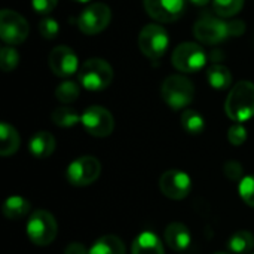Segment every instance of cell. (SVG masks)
<instances>
[{
    "label": "cell",
    "mask_w": 254,
    "mask_h": 254,
    "mask_svg": "<svg viewBox=\"0 0 254 254\" xmlns=\"http://www.w3.org/2000/svg\"><path fill=\"white\" fill-rule=\"evenodd\" d=\"M225 112L234 122H246L254 116V83L250 80L238 82L225 101Z\"/></svg>",
    "instance_id": "6da1fadb"
},
{
    "label": "cell",
    "mask_w": 254,
    "mask_h": 254,
    "mask_svg": "<svg viewBox=\"0 0 254 254\" xmlns=\"http://www.w3.org/2000/svg\"><path fill=\"white\" fill-rule=\"evenodd\" d=\"M77 77L85 89L103 91L113 80V68L101 58H89L79 68Z\"/></svg>",
    "instance_id": "7a4b0ae2"
},
{
    "label": "cell",
    "mask_w": 254,
    "mask_h": 254,
    "mask_svg": "<svg viewBox=\"0 0 254 254\" xmlns=\"http://www.w3.org/2000/svg\"><path fill=\"white\" fill-rule=\"evenodd\" d=\"M161 95L173 110H182L193 101L195 88L188 77L173 74L164 80L161 86Z\"/></svg>",
    "instance_id": "3957f363"
},
{
    "label": "cell",
    "mask_w": 254,
    "mask_h": 254,
    "mask_svg": "<svg viewBox=\"0 0 254 254\" xmlns=\"http://www.w3.org/2000/svg\"><path fill=\"white\" fill-rule=\"evenodd\" d=\"M58 234L55 217L46 210H36L27 222V235L34 246L46 247L54 243Z\"/></svg>",
    "instance_id": "277c9868"
},
{
    "label": "cell",
    "mask_w": 254,
    "mask_h": 254,
    "mask_svg": "<svg viewBox=\"0 0 254 254\" xmlns=\"http://www.w3.org/2000/svg\"><path fill=\"white\" fill-rule=\"evenodd\" d=\"M168 43V33L159 24H147L140 31L138 48L150 60H159L167 52Z\"/></svg>",
    "instance_id": "5b68a950"
},
{
    "label": "cell",
    "mask_w": 254,
    "mask_h": 254,
    "mask_svg": "<svg viewBox=\"0 0 254 254\" xmlns=\"http://www.w3.org/2000/svg\"><path fill=\"white\" fill-rule=\"evenodd\" d=\"M173 65L183 73H196L202 70L207 63V54L198 43L183 42L180 43L171 57Z\"/></svg>",
    "instance_id": "8992f818"
},
{
    "label": "cell",
    "mask_w": 254,
    "mask_h": 254,
    "mask_svg": "<svg viewBox=\"0 0 254 254\" xmlns=\"http://www.w3.org/2000/svg\"><path fill=\"white\" fill-rule=\"evenodd\" d=\"M101 174V164L94 156H79L68 164L65 176L70 185L83 188L92 185Z\"/></svg>",
    "instance_id": "52a82bcc"
},
{
    "label": "cell",
    "mask_w": 254,
    "mask_h": 254,
    "mask_svg": "<svg viewBox=\"0 0 254 254\" xmlns=\"http://www.w3.org/2000/svg\"><path fill=\"white\" fill-rule=\"evenodd\" d=\"M28 33L30 27L22 15L10 9L0 12V37L6 45H21L28 37Z\"/></svg>",
    "instance_id": "ba28073f"
},
{
    "label": "cell",
    "mask_w": 254,
    "mask_h": 254,
    "mask_svg": "<svg viewBox=\"0 0 254 254\" xmlns=\"http://www.w3.org/2000/svg\"><path fill=\"white\" fill-rule=\"evenodd\" d=\"M112 21V10L104 3L89 4L77 18L79 30L83 34L94 36L104 31Z\"/></svg>",
    "instance_id": "9c48e42d"
},
{
    "label": "cell",
    "mask_w": 254,
    "mask_h": 254,
    "mask_svg": "<svg viewBox=\"0 0 254 254\" xmlns=\"http://www.w3.org/2000/svg\"><path fill=\"white\" fill-rule=\"evenodd\" d=\"M80 122L88 134H91L92 137H98V138L109 137L115 129V119L112 113L101 106L88 107L82 113Z\"/></svg>",
    "instance_id": "30bf717a"
},
{
    "label": "cell",
    "mask_w": 254,
    "mask_h": 254,
    "mask_svg": "<svg viewBox=\"0 0 254 254\" xmlns=\"http://www.w3.org/2000/svg\"><path fill=\"white\" fill-rule=\"evenodd\" d=\"M195 37L205 45H219L229 37L228 24L208 13L201 16L193 25Z\"/></svg>",
    "instance_id": "8fae6325"
},
{
    "label": "cell",
    "mask_w": 254,
    "mask_h": 254,
    "mask_svg": "<svg viewBox=\"0 0 254 254\" xmlns=\"http://www.w3.org/2000/svg\"><path fill=\"white\" fill-rule=\"evenodd\" d=\"M161 192L174 201L185 199L192 190V179L182 170H168L159 179Z\"/></svg>",
    "instance_id": "7c38bea8"
},
{
    "label": "cell",
    "mask_w": 254,
    "mask_h": 254,
    "mask_svg": "<svg viewBox=\"0 0 254 254\" xmlns=\"http://www.w3.org/2000/svg\"><path fill=\"white\" fill-rule=\"evenodd\" d=\"M147 15L159 22H174L186 10V0H143Z\"/></svg>",
    "instance_id": "4fadbf2b"
},
{
    "label": "cell",
    "mask_w": 254,
    "mask_h": 254,
    "mask_svg": "<svg viewBox=\"0 0 254 254\" xmlns=\"http://www.w3.org/2000/svg\"><path fill=\"white\" fill-rule=\"evenodd\" d=\"M49 68L58 77H68L79 68V61L73 49L65 45L54 48L48 58Z\"/></svg>",
    "instance_id": "5bb4252c"
},
{
    "label": "cell",
    "mask_w": 254,
    "mask_h": 254,
    "mask_svg": "<svg viewBox=\"0 0 254 254\" xmlns=\"http://www.w3.org/2000/svg\"><path fill=\"white\" fill-rule=\"evenodd\" d=\"M164 241L167 243V246L171 250L185 252L189 249V246L192 243V235L186 225H183L180 222H173L164 231Z\"/></svg>",
    "instance_id": "9a60e30c"
},
{
    "label": "cell",
    "mask_w": 254,
    "mask_h": 254,
    "mask_svg": "<svg viewBox=\"0 0 254 254\" xmlns=\"http://www.w3.org/2000/svg\"><path fill=\"white\" fill-rule=\"evenodd\" d=\"M55 146H57L55 137L48 131L36 132L28 141V150L37 159H45L51 156L55 150Z\"/></svg>",
    "instance_id": "2e32d148"
},
{
    "label": "cell",
    "mask_w": 254,
    "mask_h": 254,
    "mask_svg": "<svg viewBox=\"0 0 254 254\" xmlns=\"http://www.w3.org/2000/svg\"><path fill=\"white\" fill-rule=\"evenodd\" d=\"M132 254H164V244L153 232H141L132 243Z\"/></svg>",
    "instance_id": "e0dca14e"
},
{
    "label": "cell",
    "mask_w": 254,
    "mask_h": 254,
    "mask_svg": "<svg viewBox=\"0 0 254 254\" xmlns=\"http://www.w3.org/2000/svg\"><path fill=\"white\" fill-rule=\"evenodd\" d=\"M21 144L18 131L7 122L0 124V155L10 156L13 155Z\"/></svg>",
    "instance_id": "ac0fdd59"
},
{
    "label": "cell",
    "mask_w": 254,
    "mask_h": 254,
    "mask_svg": "<svg viewBox=\"0 0 254 254\" xmlns=\"http://www.w3.org/2000/svg\"><path fill=\"white\" fill-rule=\"evenodd\" d=\"M30 210H31V204L19 195L9 196L1 207L4 217L9 220H21L30 213Z\"/></svg>",
    "instance_id": "d6986e66"
},
{
    "label": "cell",
    "mask_w": 254,
    "mask_h": 254,
    "mask_svg": "<svg viewBox=\"0 0 254 254\" xmlns=\"http://www.w3.org/2000/svg\"><path fill=\"white\" fill-rule=\"evenodd\" d=\"M89 254H127L125 244L116 235H104L98 238L89 249Z\"/></svg>",
    "instance_id": "ffe728a7"
},
{
    "label": "cell",
    "mask_w": 254,
    "mask_h": 254,
    "mask_svg": "<svg viewBox=\"0 0 254 254\" xmlns=\"http://www.w3.org/2000/svg\"><path fill=\"white\" fill-rule=\"evenodd\" d=\"M207 79L211 88L217 91H223L231 86L232 83V74L228 67L222 64H213L207 70Z\"/></svg>",
    "instance_id": "44dd1931"
},
{
    "label": "cell",
    "mask_w": 254,
    "mask_h": 254,
    "mask_svg": "<svg viewBox=\"0 0 254 254\" xmlns=\"http://www.w3.org/2000/svg\"><path fill=\"white\" fill-rule=\"evenodd\" d=\"M228 249L234 254L250 253L254 249V235L249 231L235 232L228 241Z\"/></svg>",
    "instance_id": "7402d4cb"
},
{
    "label": "cell",
    "mask_w": 254,
    "mask_h": 254,
    "mask_svg": "<svg viewBox=\"0 0 254 254\" xmlns=\"http://www.w3.org/2000/svg\"><path fill=\"white\" fill-rule=\"evenodd\" d=\"M182 127L183 129L190 134V135H199L204 132L205 129V121L202 118L201 113H198L196 110H192V109H186L183 113H182Z\"/></svg>",
    "instance_id": "603a6c76"
},
{
    "label": "cell",
    "mask_w": 254,
    "mask_h": 254,
    "mask_svg": "<svg viewBox=\"0 0 254 254\" xmlns=\"http://www.w3.org/2000/svg\"><path fill=\"white\" fill-rule=\"evenodd\" d=\"M51 119L60 128H71V127H74L76 124L80 122V116L77 115V112L74 109H71V107H67V106L57 107L52 112Z\"/></svg>",
    "instance_id": "cb8c5ba5"
},
{
    "label": "cell",
    "mask_w": 254,
    "mask_h": 254,
    "mask_svg": "<svg viewBox=\"0 0 254 254\" xmlns=\"http://www.w3.org/2000/svg\"><path fill=\"white\" fill-rule=\"evenodd\" d=\"M79 94H80V88L73 80H64L55 89V97L63 104H70V103L76 101Z\"/></svg>",
    "instance_id": "d4e9b609"
},
{
    "label": "cell",
    "mask_w": 254,
    "mask_h": 254,
    "mask_svg": "<svg viewBox=\"0 0 254 254\" xmlns=\"http://www.w3.org/2000/svg\"><path fill=\"white\" fill-rule=\"evenodd\" d=\"M244 0H213L214 12L222 18H232L241 12Z\"/></svg>",
    "instance_id": "484cf974"
},
{
    "label": "cell",
    "mask_w": 254,
    "mask_h": 254,
    "mask_svg": "<svg viewBox=\"0 0 254 254\" xmlns=\"http://www.w3.org/2000/svg\"><path fill=\"white\" fill-rule=\"evenodd\" d=\"M19 63V55L12 46H4L0 51V67L4 73L13 71Z\"/></svg>",
    "instance_id": "4316f807"
},
{
    "label": "cell",
    "mask_w": 254,
    "mask_h": 254,
    "mask_svg": "<svg viewBox=\"0 0 254 254\" xmlns=\"http://www.w3.org/2000/svg\"><path fill=\"white\" fill-rule=\"evenodd\" d=\"M238 192L243 201L254 208V176H247L240 182Z\"/></svg>",
    "instance_id": "83f0119b"
},
{
    "label": "cell",
    "mask_w": 254,
    "mask_h": 254,
    "mask_svg": "<svg viewBox=\"0 0 254 254\" xmlns=\"http://www.w3.org/2000/svg\"><path fill=\"white\" fill-rule=\"evenodd\" d=\"M228 140L232 146H241L247 140V129L243 124L237 122L228 129Z\"/></svg>",
    "instance_id": "f1b7e54d"
},
{
    "label": "cell",
    "mask_w": 254,
    "mask_h": 254,
    "mask_svg": "<svg viewBox=\"0 0 254 254\" xmlns=\"http://www.w3.org/2000/svg\"><path fill=\"white\" fill-rule=\"evenodd\" d=\"M60 31V25L54 18H43L39 22V33L43 39H55Z\"/></svg>",
    "instance_id": "f546056e"
},
{
    "label": "cell",
    "mask_w": 254,
    "mask_h": 254,
    "mask_svg": "<svg viewBox=\"0 0 254 254\" xmlns=\"http://www.w3.org/2000/svg\"><path fill=\"white\" fill-rule=\"evenodd\" d=\"M223 173H225V176L229 179V180H232V182H241L243 179V174H244V168H243V165L238 162V161H228V162H225V165H223Z\"/></svg>",
    "instance_id": "4dcf8cb0"
},
{
    "label": "cell",
    "mask_w": 254,
    "mask_h": 254,
    "mask_svg": "<svg viewBox=\"0 0 254 254\" xmlns=\"http://www.w3.org/2000/svg\"><path fill=\"white\" fill-rule=\"evenodd\" d=\"M58 4V0H31L33 9L40 13V15H48L51 13Z\"/></svg>",
    "instance_id": "1f68e13d"
},
{
    "label": "cell",
    "mask_w": 254,
    "mask_h": 254,
    "mask_svg": "<svg viewBox=\"0 0 254 254\" xmlns=\"http://www.w3.org/2000/svg\"><path fill=\"white\" fill-rule=\"evenodd\" d=\"M226 24H228L229 37H240L246 33V24L241 19H234V21H229Z\"/></svg>",
    "instance_id": "d6a6232c"
},
{
    "label": "cell",
    "mask_w": 254,
    "mask_h": 254,
    "mask_svg": "<svg viewBox=\"0 0 254 254\" xmlns=\"http://www.w3.org/2000/svg\"><path fill=\"white\" fill-rule=\"evenodd\" d=\"M64 254H89L86 253V249L83 244L80 243H70L67 247H65V252Z\"/></svg>",
    "instance_id": "836d02e7"
},
{
    "label": "cell",
    "mask_w": 254,
    "mask_h": 254,
    "mask_svg": "<svg viewBox=\"0 0 254 254\" xmlns=\"http://www.w3.org/2000/svg\"><path fill=\"white\" fill-rule=\"evenodd\" d=\"M211 57H213V58H211L213 61H220V60H223V54H222L220 51H217V49L211 52Z\"/></svg>",
    "instance_id": "e575fe53"
},
{
    "label": "cell",
    "mask_w": 254,
    "mask_h": 254,
    "mask_svg": "<svg viewBox=\"0 0 254 254\" xmlns=\"http://www.w3.org/2000/svg\"><path fill=\"white\" fill-rule=\"evenodd\" d=\"M195 6H205L210 3V0H190Z\"/></svg>",
    "instance_id": "d590c367"
},
{
    "label": "cell",
    "mask_w": 254,
    "mask_h": 254,
    "mask_svg": "<svg viewBox=\"0 0 254 254\" xmlns=\"http://www.w3.org/2000/svg\"><path fill=\"white\" fill-rule=\"evenodd\" d=\"M74 1H79V3H85V1H89V0H74Z\"/></svg>",
    "instance_id": "8d00e7d4"
},
{
    "label": "cell",
    "mask_w": 254,
    "mask_h": 254,
    "mask_svg": "<svg viewBox=\"0 0 254 254\" xmlns=\"http://www.w3.org/2000/svg\"><path fill=\"white\" fill-rule=\"evenodd\" d=\"M214 254H229V253H225V252H219V253H214Z\"/></svg>",
    "instance_id": "74e56055"
},
{
    "label": "cell",
    "mask_w": 254,
    "mask_h": 254,
    "mask_svg": "<svg viewBox=\"0 0 254 254\" xmlns=\"http://www.w3.org/2000/svg\"><path fill=\"white\" fill-rule=\"evenodd\" d=\"M253 254H254V253H253Z\"/></svg>",
    "instance_id": "f35d334b"
}]
</instances>
